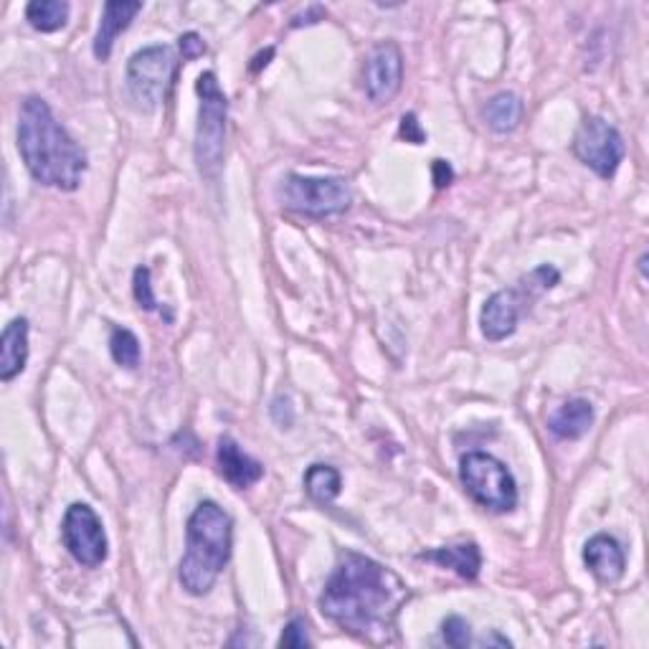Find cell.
I'll use <instances>...</instances> for the list:
<instances>
[{
	"label": "cell",
	"instance_id": "6da1fadb",
	"mask_svg": "<svg viewBox=\"0 0 649 649\" xmlns=\"http://www.w3.org/2000/svg\"><path fill=\"white\" fill-rule=\"evenodd\" d=\"M406 602L409 586L396 573L373 558L345 550L320 596V612L363 642L389 645Z\"/></svg>",
	"mask_w": 649,
	"mask_h": 649
},
{
	"label": "cell",
	"instance_id": "7a4b0ae2",
	"mask_svg": "<svg viewBox=\"0 0 649 649\" xmlns=\"http://www.w3.org/2000/svg\"><path fill=\"white\" fill-rule=\"evenodd\" d=\"M19 153L36 183L59 191H77L87 172L85 150L41 97H26L21 104Z\"/></svg>",
	"mask_w": 649,
	"mask_h": 649
},
{
	"label": "cell",
	"instance_id": "3957f363",
	"mask_svg": "<svg viewBox=\"0 0 649 649\" xmlns=\"http://www.w3.org/2000/svg\"><path fill=\"white\" fill-rule=\"evenodd\" d=\"M234 521L224 507L203 500L188 517L186 525V556L180 558L178 579L193 596H203L226 569L232 558Z\"/></svg>",
	"mask_w": 649,
	"mask_h": 649
},
{
	"label": "cell",
	"instance_id": "277c9868",
	"mask_svg": "<svg viewBox=\"0 0 649 649\" xmlns=\"http://www.w3.org/2000/svg\"><path fill=\"white\" fill-rule=\"evenodd\" d=\"M558 279H561L558 269L544 265L533 269L528 277H523L513 290H500L495 294H490L480 315L484 338L490 343L511 338V335L517 331V323H521L523 312L530 310V302H536L544 292L553 290Z\"/></svg>",
	"mask_w": 649,
	"mask_h": 649
},
{
	"label": "cell",
	"instance_id": "5b68a950",
	"mask_svg": "<svg viewBox=\"0 0 649 649\" xmlns=\"http://www.w3.org/2000/svg\"><path fill=\"white\" fill-rule=\"evenodd\" d=\"M195 92L201 97L199 107V125H195V166L203 178L213 180L221 172L226 147V118L228 102L226 94L221 92L219 79L213 71H203L195 81Z\"/></svg>",
	"mask_w": 649,
	"mask_h": 649
},
{
	"label": "cell",
	"instance_id": "8992f818",
	"mask_svg": "<svg viewBox=\"0 0 649 649\" xmlns=\"http://www.w3.org/2000/svg\"><path fill=\"white\" fill-rule=\"evenodd\" d=\"M277 199L284 211L307 219H325L345 213L353 203L350 183L345 178H307L290 172L277 188Z\"/></svg>",
	"mask_w": 649,
	"mask_h": 649
},
{
	"label": "cell",
	"instance_id": "52a82bcc",
	"mask_svg": "<svg viewBox=\"0 0 649 649\" xmlns=\"http://www.w3.org/2000/svg\"><path fill=\"white\" fill-rule=\"evenodd\" d=\"M459 480L474 503L492 513H511L517 505L513 472L488 451H470L459 462Z\"/></svg>",
	"mask_w": 649,
	"mask_h": 649
},
{
	"label": "cell",
	"instance_id": "ba28073f",
	"mask_svg": "<svg viewBox=\"0 0 649 649\" xmlns=\"http://www.w3.org/2000/svg\"><path fill=\"white\" fill-rule=\"evenodd\" d=\"M178 71V56L170 46H147L130 56L127 89L143 112H155L168 100Z\"/></svg>",
	"mask_w": 649,
	"mask_h": 649
},
{
	"label": "cell",
	"instance_id": "9c48e42d",
	"mask_svg": "<svg viewBox=\"0 0 649 649\" xmlns=\"http://www.w3.org/2000/svg\"><path fill=\"white\" fill-rule=\"evenodd\" d=\"M573 155L591 168L598 178H614V172L619 170L624 153V137L619 130L609 125L604 118L591 114L579 125L577 135H573Z\"/></svg>",
	"mask_w": 649,
	"mask_h": 649
},
{
	"label": "cell",
	"instance_id": "30bf717a",
	"mask_svg": "<svg viewBox=\"0 0 649 649\" xmlns=\"http://www.w3.org/2000/svg\"><path fill=\"white\" fill-rule=\"evenodd\" d=\"M61 536L64 546H67V550L74 556V561H79L81 566L94 569V566H102L107 561L110 546H107L104 525L100 521V515L89 505H69L67 515H64Z\"/></svg>",
	"mask_w": 649,
	"mask_h": 649
},
{
	"label": "cell",
	"instance_id": "8fae6325",
	"mask_svg": "<svg viewBox=\"0 0 649 649\" xmlns=\"http://www.w3.org/2000/svg\"><path fill=\"white\" fill-rule=\"evenodd\" d=\"M404 81V54L393 41H381L366 56L363 89L376 104L391 102Z\"/></svg>",
	"mask_w": 649,
	"mask_h": 649
},
{
	"label": "cell",
	"instance_id": "7c38bea8",
	"mask_svg": "<svg viewBox=\"0 0 649 649\" xmlns=\"http://www.w3.org/2000/svg\"><path fill=\"white\" fill-rule=\"evenodd\" d=\"M216 462H219L221 478L236 490L251 488V484H257L261 478H265V465L246 455V451L236 445L232 437L219 439Z\"/></svg>",
	"mask_w": 649,
	"mask_h": 649
},
{
	"label": "cell",
	"instance_id": "4fadbf2b",
	"mask_svg": "<svg viewBox=\"0 0 649 649\" xmlns=\"http://www.w3.org/2000/svg\"><path fill=\"white\" fill-rule=\"evenodd\" d=\"M583 563L602 583H614L624 577L627 558H624L619 540L606 536V533H598L583 546Z\"/></svg>",
	"mask_w": 649,
	"mask_h": 649
},
{
	"label": "cell",
	"instance_id": "5bb4252c",
	"mask_svg": "<svg viewBox=\"0 0 649 649\" xmlns=\"http://www.w3.org/2000/svg\"><path fill=\"white\" fill-rule=\"evenodd\" d=\"M143 11V3H137V0H110V3H104V11H102V21H100V31H97L94 36V56L100 61H107L112 54V46L118 36L125 31L130 23L135 21V15Z\"/></svg>",
	"mask_w": 649,
	"mask_h": 649
},
{
	"label": "cell",
	"instance_id": "9a60e30c",
	"mask_svg": "<svg viewBox=\"0 0 649 649\" xmlns=\"http://www.w3.org/2000/svg\"><path fill=\"white\" fill-rule=\"evenodd\" d=\"M29 363V320L15 317L0 335V381L8 383Z\"/></svg>",
	"mask_w": 649,
	"mask_h": 649
},
{
	"label": "cell",
	"instance_id": "2e32d148",
	"mask_svg": "<svg viewBox=\"0 0 649 649\" xmlns=\"http://www.w3.org/2000/svg\"><path fill=\"white\" fill-rule=\"evenodd\" d=\"M594 424V406L586 399H571L558 406L548 418V429L558 439H579Z\"/></svg>",
	"mask_w": 649,
	"mask_h": 649
},
{
	"label": "cell",
	"instance_id": "e0dca14e",
	"mask_svg": "<svg viewBox=\"0 0 649 649\" xmlns=\"http://www.w3.org/2000/svg\"><path fill=\"white\" fill-rule=\"evenodd\" d=\"M418 558L439 563L441 569H451L457 573V577H462L467 581L478 579L480 569H482V553H480L478 544H459V546L424 550V553H418Z\"/></svg>",
	"mask_w": 649,
	"mask_h": 649
},
{
	"label": "cell",
	"instance_id": "ac0fdd59",
	"mask_svg": "<svg viewBox=\"0 0 649 649\" xmlns=\"http://www.w3.org/2000/svg\"><path fill=\"white\" fill-rule=\"evenodd\" d=\"M523 120V100L513 92H500L484 107V122L492 133L507 135L517 130Z\"/></svg>",
	"mask_w": 649,
	"mask_h": 649
},
{
	"label": "cell",
	"instance_id": "d6986e66",
	"mask_svg": "<svg viewBox=\"0 0 649 649\" xmlns=\"http://www.w3.org/2000/svg\"><path fill=\"white\" fill-rule=\"evenodd\" d=\"M305 490L315 503L331 505L343 490L340 472L331 465H312L305 472Z\"/></svg>",
	"mask_w": 649,
	"mask_h": 649
},
{
	"label": "cell",
	"instance_id": "ffe728a7",
	"mask_svg": "<svg viewBox=\"0 0 649 649\" xmlns=\"http://www.w3.org/2000/svg\"><path fill=\"white\" fill-rule=\"evenodd\" d=\"M69 11L71 8L64 0H34L26 5V19L41 34H54V31L64 29Z\"/></svg>",
	"mask_w": 649,
	"mask_h": 649
},
{
	"label": "cell",
	"instance_id": "44dd1931",
	"mask_svg": "<svg viewBox=\"0 0 649 649\" xmlns=\"http://www.w3.org/2000/svg\"><path fill=\"white\" fill-rule=\"evenodd\" d=\"M110 353L114 363L122 368H130V371H135L139 366V358H143L137 335L133 331H127V327H114L110 335Z\"/></svg>",
	"mask_w": 649,
	"mask_h": 649
},
{
	"label": "cell",
	"instance_id": "7402d4cb",
	"mask_svg": "<svg viewBox=\"0 0 649 649\" xmlns=\"http://www.w3.org/2000/svg\"><path fill=\"white\" fill-rule=\"evenodd\" d=\"M441 639H445L447 647H455V649H465L472 645V629H470V622L462 619V616H447L445 622H441Z\"/></svg>",
	"mask_w": 649,
	"mask_h": 649
},
{
	"label": "cell",
	"instance_id": "603a6c76",
	"mask_svg": "<svg viewBox=\"0 0 649 649\" xmlns=\"http://www.w3.org/2000/svg\"><path fill=\"white\" fill-rule=\"evenodd\" d=\"M133 290H135V300L143 310H158V300L153 294V282H150V269L147 267H137L135 277H133Z\"/></svg>",
	"mask_w": 649,
	"mask_h": 649
},
{
	"label": "cell",
	"instance_id": "cb8c5ba5",
	"mask_svg": "<svg viewBox=\"0 0 649 649\" xmlns=\"http://www.w3.org/2000/svg\"><path fill=\"white\" fill-rule=\"evenodd\" d=\"M279 647H294V649H302V647H310V637H307V627H305V619H300V616H294V619L287 624L282 637H279Z\"/></svg>",
	"mask_w": 649,
	"mask_h": 649
},
{
	"label": "cell",
	"instance_id": "d4e9b609",
	"mask_svg": "<svg viewBox=\"0 0 649 649\" xmlns=\"http://www.w3.org/2000/svg\"><path fill=\"white\" fill-rule=\"evenodd\" d=\"M399 135L406 139V143H411V145H422V143H426V133H424V127H422V122H418V118L414 112H409V114H404V118H401V130H399Z\"/></svg>",
	"mask_w": 649,
	"mask_h": 649
},
{
	"label": "cell",
	"instance_id": "484cf974",
	"mask_svg": "<svg viewBox=\"0 0 649 649\" xmlns=\"http://www.w3.org/2000/svg\"><path fill=\"white\" fill-rule=\"evenodd\" d=\"M178 46H180V54H183L186 61L199 59V56L205 54V44L199 34H183L178 38Z\"/></svg>",
	"mask_w": 649,
	"mask_h": 649
},
{
	"label": "cell",
	"instance_id": "4316f807",
	"mask_svg": "<svg viewBox=\"0 0 649 649\" xmlns=\"http://www.w3.org/2000/svg\"><path fill=\"white\" fill-rule=\"evenodd\" d=\"M432 172H434V186L439 188H447L451 180H455V170H451V166L447 160H434V168H432Z\"/></svg>",
	"mask_w": 649,
	"mask_h": 649
},
{
	"label": "cell",
	"instance_id": "83f0119b",
	"mask_svg": "<svg viewBox=\"0 0 649 649\" xmlns=\"http://www.w3.org/2000/svg\"><path fill=\"white\" fill-rule=\"evenodd\" d=\"M325 15H327V11H325L323 5H312L305 15H294L292 26L298 29V26H305V23L310 26V23H317L320 19H325Z\"/></svg>",
	"mask_w": 649,
	"mask_h": 649
},
{
	"label": "cell",
	"instance_id": "f1b7e54d",
	"mask_svg": "<svg viewBox=\"0 0 649 649\" xmlns=\"http://www.w3.org/2000/svg\"><path fill=\"white\" fill-rule=\"evenodd\" d=\"M484 645H500V647H511L513 642H511V639H505V637H497V635H495V637H492V639H484Z\"/></svg>",
	"mask_w": 649,
	"mask_h": 649
}]
</instances>
